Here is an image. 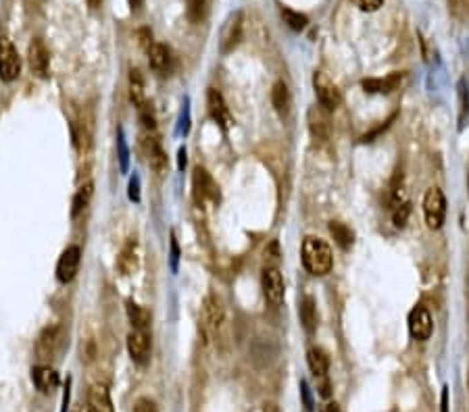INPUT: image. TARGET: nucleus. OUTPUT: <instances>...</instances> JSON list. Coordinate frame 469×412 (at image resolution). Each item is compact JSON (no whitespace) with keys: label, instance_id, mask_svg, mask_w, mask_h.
<instances>
[{"label":"nucleus","instance_id":"32","mask_svg":"<svg viewBox=\"0 0 469 412\" xmlns=\"http://www.w3.org/2000/svg\"><path fill=\"white\" fill-rule=\"evenodd\" d=\"M138 112H140V121H142V127H144L146 131H155V129H157V121H155V112H153L151 104H144V106H140V108H138Z\"/></svg>","mask_w":469,"mask_h":412},{"label":"nucleus","instance_id":"3","mask_svg":"<svg viewBox=\"0 0 469 412\" xmlns=\"http://www.w3.org/2000/svg\"><path fill=\"white\" fill-rule=\"evenodd\" d=\"M423 217L430 229H440L446 217V198L440 188H430L423 196Z\"/></svg>","mask_w":469,"mask_h":412},{"label":"nucleus","instance_id":"8","mask_svg":"<svg viewBox=\"0 0 469 412\" xmlns=\"http://www.w3.org/2000/svg\"><path fill=\"white\" fill-rule=\"evenodd\" d=\"M432 331H434V321H432L430 311L423 304H417L409 313V333H411V337L417 340V342H425V340H430Z\"/></svg>","mask_w":469,"mask_h":412},{"label":"nucleus","instance_id":"15","mask_svg":"<svg viewBox=\"0 0 469 412\" xmlns=\"http://www.w3.org/2000/svg\"><path fill=\"white\" fill-rule=\"evenodd\" d=\"M138 242L132 237L128 239V244L122 248L119 256H117V271H119L124 277H128V275L136 273L138 268V262H140V256H138Z\"/></svg>","mask_w":469,"mask_h":412},{"label":"nucleus","instance_id":"45","mask_svg":"<svg viewBox=\"0 0 469 412\" xmlns=\"http://www.w3.org/2000/svg\"><path fill=\"white\" fill-rule=\"evenodd\" d=\"M100 3H102V0H90V7L96 9V7H100Z\"/></svg>","mask_w":469,"mask_h":412},{"label":"nucleus","instance_id":"25","mask_svg":"<svg viewBox=\"0 0 469 412\" xmlns=\"http://www.w3.org/2000/svg\"><path fill=\"white\" fill-rule=\"evenodd\" d=\"M298 315H300V323L303 327L313 333L315 327H317V308H315V300L311 296H307L303 302H300V308H298Z\"/></svg>","mask_w":469,"mask_h":412},{"label":"nucleus","instance_id":"5","mask_svg":"<svg viewBox=\"0 0 469 412\" xmlns=\"http://www.w3.org/2000/svg\"><path fill=\"white\" fill-rule=\"evenodd\" d=\"M21 75V57L11 40L0 38V79L11 84Z\"/></svg>","mask_w":469,"mask_h":412},{"label":"nucleus","instance_id":"36","mask_svg":"<svg viewBox=\"0 0 469 412\" xmlns=\"http://www.w3.org/2000/svg\"><path fill=\"white\" fill-rule=\"evenodd\" d=\"M134 412H159V410H157V404L151 398H140L134 404Z\"/></svg>","mask_w":469,"mask_h":412},{"label":"nucleus","instance_id":"17","mask_svg":"<svg viewBox=\"0 0 469 412\" xmlns=\"http://www.w3.org/2000/svg\"><path fill=\"white\" fill-rule=\"evenodd\" d=\"M32 381H34V385H36L42 393H50L52 389L59 387L61 377H59V373H57L52 366H48V364H38V366L32 369Z\"/></svg>","mask_w":469,"mask_h":412},{"label":"nucleus","instance_id":"21","mask_svg":"<svg viewBox=\"0 0 469 412\" xmlns=\"http://www.w3.org/2000/svg\"><path fill=\"white\" fill-rule=\"evenodd\" d=\"M401 79H403L401 73H392V75H388L386 79H376V77H372V79H365V81H363V88H365V92H370V94H390V92H394V90L401 86Z\"/></svg>","mask_w":469,"mask_h":412},{"label":"nucleus","instance_id":"20","mask_svg":"<svg viewBox=\"0 0 469 412\" xmlns=\"http://www.w3.org/2000/svg\"><path fill=\"white\" fill-rule=\"evenodd\" d=\"M271 104L276 108V112L284 119L290 115V106H292V96L290 90L284 81H276L271 88Z\"/></svg>","mask_w":469,"mask_h":412},{"label":"nucleus","instance_id":"22","mask_svg":"<svg viewBox=\"0 0 469 412\" xmlns=\"http://www.w3.org/2000/svg\"><path fill=\"white\" fill-rule=\"evenodd\" d=\"M130 98L132 102L140 108L144 104H149V96H146V84H144V77L138 69H132L130 71Z\"/></svg>","mask_w":469,"mask_h":412},{"label":"nucleus","instance_id":"6","mask_svg":"<svg viewBox=\"0 0 469 412\" xmlns=\"http://www.w3.org/2000/svg\"><path fill=\"white\" fill-rule=\"evenodd\" d=\"M263 294L267 298L269 304L274 306H282L284 298H286V288H284V279H282V273L278 266H265L263 271Z\"/></svg>","mask_w":469,"mask_h":412},{"label":"nucleus","instance_id":"29","mask_svg":"<svg viewBox=\"0 0 469 412\" xmlns=\"http://www.w3.org/2000/svg\"><path fill=\"white\" fill-rule=\"evenodd\" d=\"M209 11V0H188L186 15L190 23H200Z\"/></svg>","mask_w":469,"mask_h":412},{"label":"nucleus","instance_id":"23","mask_svg":"<svg viewBox=\"0 0 469 412\" xmlns=\"http://www.w3.org/2000/svg\"><path fill=\"white\" fill-rule=\"evenodd\" d=\"M126 313H128V319H130V323H132L134 329H138V331H146L149 329V325H151V313L144 306H140L134 300H128Z\"/></svg>","mask_w":469,"mask_h":412},{"label":"nucleus","instance_id":"13","mask_svg":"<svg viewBox=\"0 0 469 412\" xmlns=\"http://www.w3.org/2000/svg\"><path fill=\"white\" fill-rule=\"evenodd\" d=\"M192 182H194L196 200H200V202H204V200H211V202L219 200V188H217V184L213 182V177L204 169L196 167Z\"/></svg>","mask_w":469,"mask_h":412},{"label":"nucleus","instance_id":"30","mask_svg":"<svg viewBox=\"0 0 469 412\" xmlns=\"http://www.w3.org/2000/svg\"><path fill=\"white\" fill-rule=\"evenodd\" d=\"M282 17L286 19V23H288V26H290V30H294V32L305 30V28H307V23H309V19H307L305 15L294 13V11H290V9H284V11H282Z\"/></svg>","mask_w":469,"mask_h":412},{"label":"nucleus","instance_id":"26","mask_svg":"<svg viewBox=\"0 0 469 412\" xmlns=\"http://www.w3.org/2000/svg\"><path fill=\"white\" fill-rule=\"evenodd\" d=\"M307 364H309V369L315 377H323L327 373L329 360H327V356L321 348H311L307 352Z\"/></svg>","mask_w":469,"mask_h":412},{"label":"nucleus","instance_id":"42","mask_svg":"<svg viewBox=\"0 0 469 412\" xmlns=\"http://www.w3.org/2000/svg\"><path fill=\"white\" fill-rule=\"evenodd\" d=\"M178 169L180 171L186 169V148H180V153H178Z\"/></svg>","mask_w":469,"mask_h":412},{"label":"nucleus","instance_id":"37","mask_svg":"<svg viewBox=\"0 0 469 412\" xmlns=\"http://www.w3.org/2000/svg\"><path fill=\"white\" fill-rule=\"evenodd\" d=\"M130 200H134V202H140V177L138 175H134L132 179H130Z\"/></svg>","mask_w":469,"mask_h":412},{"label":"nucleus","instance_id":"24","mask_svg":"<svg viewBox=\"0 0 469 412\" xmlns=\"http://www.w3.org/2000/svg\"><path fill=\"white\" fill-rule=\"evenodd\" d=\"M88 406L94 412H113V402L104 385H94L88 393Z\"/></svg>","mask_w":469,"mask_h":412},{"label":"nucleus","instance_id":"31","mask_svg":"<svg viewBox=\"0 0 469 412\" xmlns=\"http://www.w3.org/2000/svg\"><path fill=\"white\" fill-rule=\"evenodd\" d=\"M117 148H119V167H122V173H128V167H130V150H128V144H126L124 129H119V137H117Z\"/></svg>","mask_w":469,"mask_h":412},{"label":"nucleus","instance_id":"39","mask_svg":"<svg viewBox=\"0 0 469 412\" xmlns=\"http://www.w3.org/2000/svg\"><path fill=\"white\" fill-rule=\"evenodd\" d=\"M265 256H267V260H269V264H267V266H278V260H280V250H278V244H276V242H271V246L265 250Z\"/></svg>","mask_w":469,"mask_h":412},{"label":"nucleus","instance_id":"9","mask_svg":"<svg viewBox=\"0 0 469 412\" xmlns=\"http://www.w3.org/2000/svg\"><path fill=\"white\" fill-rule=\"evenodd\" d=\"M242 32H245V23H242V13L236 11L227 21L225 28L221 32V52L227 55L236 48L242 40Z\"/></svg>","mask_w":469,"mask_h":412},{"label":"nucleus","instance_id":"2","mask_svg":"<svg viewBox=\"0 0 469 412\" xmlns=\"http://www.w3.org/2000/svg\"><path fill=\"white\" fill-rule=\"evenodd\" d=\"M204 325H207V331L211 333V337L221 344L227 340V317H225V311L221 306V302L217 298H207L204 300Z\"/></svg>","mask_w":469,"mask_h":412},{"label":"nucleus","instance_id":"16","mask_svg":"<svg viewBox=\"0 0 469 412\" xmlns=\"http://www.w3.org/2000/svg\"><path fill=\"white\" fill-rule=\"evenodd\" d=\"M149 63L151 69L159 75H169L173 69V57L171 50L165 44H153L149 48Z\"/></svg>","mask_w":469,"mask_h":412},{"label":"nucleus","instance_id":"18","mask_svg":"<svg viewBox=\"0 0 469 412\" xmlns=\"http://www.w3.org/2000/svg\"><path fill=\"white\" fill-rule=\"evenodd\" d=\"M309 129L317 140H327L329 137V112L321 106H313L309 110Z\"/></svg>","mask_w":469,"mask_h":412},{"label":"nucleus","instance_id":"44","mask_svg":"<svg viewBox=\"0 0 469 412\" xmlns=\"http://www.w3.org/2000/svg\"><path fill=\"white\" fill-rule=\"evenodd\" d=\"M75 412H94V410H92V408H90V406L86 404V406H79V408H77Z\"/></svg>","mask_w":469,"mask_h":412},{"label":"nucleus","instance_id":"11","mask_svg":"<svg viewBox=\"0 0 469 412\" xmlns=\"http://www.w3.org/2000/svg\"><path fill=\"white\" fill-rule=\"evenodd\" d=\"M128 352H130V356L136 364H146L149 358H151V337H149V333L134 329L128 335Z\"/></svg>","mask_w":469,"mask_h":412},{"label":"nucleus","instance_id":"41","mask_svg":"<svg viewBox=\"0 0 469 412\" xmlns=\"http://www.w3.org/2000/svg\"><path fill=\"white\" fill-rule=\"evenodd\" d=\"M440 412H448V387H442V395H440Z\"/></svg>","mask_w":469,"mask_h":412},{"label":"nucleus","instance_id":"43","mask_svg":"<svg viewBox=\"0 0 469 412\" xmlns=\"http://www.w3.org/2000/svg\"><path fill=\"white\" fill-rule=\"evenodd\" d=\"M130 7H132V11H140L142 9V0H130Z\"/></svg>","mask_w":469,"mask_h":412},{"label":"nucleus","instance_id":"33","mask_svg":"<svg viewBox=\"0 0 469 412\" xmlns=\"http://www.w3.org/2000/svg\"><path fill=\"white\" fill-rule=\"evenodd\" d=\"M409 215H411V206H409V204H399V206H396V210H394V215H392L394 225H396V227H405V225H407Z\"/></svg>","mask_w":469,"mask_h":412},{"label":"nucleus","instance_id":"38","mask_svg":"<svg viewBox=\"0 0 469 412\" xmlns=\"http://www.w3.org/2000/svg\"><path fill=\"white\" fill-rule=\"evenodd\" d=\"M178 262H180V246H178V237L175 233H171V271H178Z\"/></svg>","mask_w":469,"mask_h":412},{"label":"nucleus","instance_id":"19","mask_svg":"<svg viewBox=\"0 0 469 412\" xmlns=\"http://www.w3.org/2000/svg\"><path fill=\"white\" fill-rule=\"evenodd\" d=\"M207 106H209V112H211L213 121H217L223 129H227V125L231 123L229 112H227V106L223 102V96L217 90H213V88L207 92Z\"/></svg>","mask_w":469,"mask_h":412},{"label":"nucleus","instance_id":"46","mask_svg":"<svg viewBox=\"0 0 469 412\" xmlns=\"http://www.w3.org/2000/svg\"><path fill=\"white\" fill-rule=\"evenodd\" d=\"M467 184H469V182H467Z\"/></svg>","mask_w":469,"mask_h":412},{"label":"nucleus","instance_id":"1","mask_svg":"<svg viewBox=\"0 0 469 412\" xmlns=\"http://www.w3.org/2000/svg\"><path fill=\"white\" fill-rule=\"evenodd\" d=\"M300 258H303V266L311 275H315V277H323V275H327L334 266L332 248L321 237L307 235L300 246Z\"/></svg>","mask_w":469,"mask_h":412},{"label":"nucleus","instance_id":"7","mask_svg":"<svg viewBox=\"0 0 469 412\" xmlns=\"http://www.w3.org/2000/svg\"><path fill=\"white\" fill-rule=\"evenodd\" d=\"M79 262H82V250L79 246H67L57 262V279L61 284H69L75 279V275L79 271Z\"/></svg>","mask_w":469,"mask_h":412},{"label":"nucleus","instance_id":"35","mask_svg":"<svg viewBox=\"0 0 469 412\" xmlns=\"http://www.w3.org/2000/svg\"><path fill=\"white\" fill-rule=\"evenodd\" d=\"M355 3V7L359 9V11H363V13H374V11H378L382 5H384V0H353Z\"/></svg>","mask_w":469,"mask_h":412},{"label":"nucleus","instance_id":"34","mask_svg":"<svg viewBox=\"0 0 469 412\" xmlns=\"http://www.w3.org/2000/svg\"><path fill=\"white\" fill-rule=\"evenodd\" d=\"M459 98H461V125H463L465 117L469 115V92L465 88V81L463 79L459 84Z\"/></svg>","mask_w":469,"mask_h":412},{"label":"nucleus","instance_id":"40","mask_svg":"<svg viewBox=\"0 0 469 412\" xmlns=\"http://www.w3.org/2000/svg\"><path fill=\"white\" fill-rule=\"evenodd\" d=\"M300 393H303V402H305L307 412H311V410H313V400H311V393H309V385H307V381H303V383H300Z\"/></svg>","mask_w":469,"mask_h":412},{"label":"nucleus","instance_id":"12","mask_svg":"<svg viewBox=\"0 0 469 412\" xmlns=\"http://www.w3.org/2000/svg\"><path fill=\"white\" fill-rule=\"evenodd\" d=\"M142 148H144L149 167H151L155 173H163V171L167 169V155H165V150L161 148V144H159L157 137L151 135V131H149V135L142 140Z\"/></svg>","mask_w":469,"mask_h":412},{"label":"nucleus","instance_id":"27","mask_svg":"<svg viewBox=\"0 0 469 412\" xmlns=\"http://www.w3.org/2000/svg\"><path fill=\"white\" fill-rule=\"evenodd\" d=\"M329 233L334 237V242L342 248V250H348L350 246H353V231H350V227H346L344 223L340 221H332L329 223Z\"/></svg>","mask_w":469,"mask_h":412},{"label":"nucleus","instance_id":"14","mask_svg":"<svg viewBox=\"0 0 469 412\" xmlns=\"http://www.w3.org/2000/svg\"><path fill=\"white\" fill-rule=\"evenodd\" d=\"M59 346H61V327H46L36 342V354L40 360H48L57 354Z\"/></svg>","mask_w":469,"mask_h":412},{"label":"nucleus","instance_id":"4","mask_svg":"<svg viewBox=\"0 0 469 412\" xmlns=\"http://www.w3.org/2000/svg\"><path fill=\"white\" fill-rule=\"evenodd\" d=\"M313 88H315V96H317V104L321 108H325L327 112L336 110L342 102V94L338 90V86L321 71H317L313 75Z\"/></svg>","mask_w":469,"mask_h":412},{"label":"nucleus","instance_id":"28","mask_svg":"<svg viewBox=\"0 0 469 412\" xmlns=\"http://www.w3.org/2000/svg\"><path fill=\"white\" fill-rule=\"evenodd\" d=\"M92 192H94V184H92V182L84 184V186L77 190V194L73 196V204H71V219H75V217L88 206V202H90V198H92Z\"/></svg>","mask_w":469,"mask_h":412},{"label":"nucleus","instance_id":"10","mask_svg":"<svg viewBox=\"0 0 469 412\" xmlns=\"http://www.w3.org/2000/svg\"><path fill=\"white\" fill-rule=\"evenodd\" d=\"M28 59H30V67L32 71L38 75V77H48V71H50V52L46 48V44L42 40H34L30 44V52H28Z\"/></svg>","mask_w":469,"mask_h":412}]
</instances>
